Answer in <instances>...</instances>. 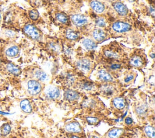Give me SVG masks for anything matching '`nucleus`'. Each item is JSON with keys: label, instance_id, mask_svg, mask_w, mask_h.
<instances>
[{"label": "nucleus", "instance_id": "1", "mask_svg": "<svg viewBox=\"0 0 155 138\" xmlns=\"http://www.w3.org/2000/svg\"><path fill=\"white\" fill-rule=\"evenodd\" d=\"M24 32L27 36L35 41H39L42 39L41 32L33 24H28L26 25L24 27Z\"/></svg>", "mask_w": 155, "mask_h": 138}, {"label": "nucleus", "instance_id": "2", "mask_svg": "<svg viewBox=\"0 0 155 138\" xmlns=\"http://www.w3.org/2000/svg\"><path fill=\"white\" fill-rule=\"evenodd\" d=\"M27 88L30 95L35 96L40 93L42 90V87L38 81L36 80H30L27 83Z\"/></svg>", "mask_w": 155, "mask_h": 138}, {"label": "nucleus", "instance_id": "3", "mask_svg": "<svg viewBox=\"0 0 155 138\" xmlns=\"http://www.w3.org/2000/svg\"><path fill=\"white\" fill-rule=\"evenodd\" d=\"M70 20L74 25L79 27L86 26L88 22L87 17L81 14L73 15L70 17Z\"/></svg>", "mask_w": 155, "mask_h": 138}, {"label": "nucleus", "instance_id": "4", "mask_svg": "<svg viewBox=\"0 0 155 138\" xmlns=\"http://www.w3.org/2000/svg\"><path fill=\"white\" fill-rule=\"evenodd\" d=\"M132 26L127 23L123 21H116L112 25V29L117 33H124L130 31Z\"/></svg>", "mask_w": 155, "mask_h": 138}, {"label": "nucleus", "instance_id": "5", "mask_svg": "<svg viewBox=\"0 0 155 138\" xmlns=\"http://www.w3.org/2000/svg\"><path fill=\"white\" fill-rule=\"evenodd\" d=\"M77 68L83 73H88L91 69V63L88 59H81L76 63Z\"/></svg>", "mask_w": 155, "mask_h": 138}, {"label": "nucleus", "instance_id": "6", "mask_svg": "<svg viewBox=\"0 0 155 138\" xmlns=\"http://www.w3.org/2000/svg\"><path fill=\"white\" fill-rule=\"evenodd\" d=\"M45 95L50 100H57L60 97V91L58 87L50 86L46 89Z\"/></svg>", "mask_w": 155, "mask_h": 138}, {"label": "nucleus", "instance_id": "7", "mask_svg": "<svg viewBox=\"0 0 155 138\" xmlns=\"http://www.w3.org/2000/svg\"><path fill=\"white\" fill-rule=\"evenodd\" d=\"M92 36L97 42H102L107 39L106 33L100 28H96L93 30Z\"/></svg>", "mask_w": 155, "mask_h": 138}, {"label": "nucleus", "instance_id": "8", "mask_svg": "<svg viewBox=\"0 0 155 138\" xmlns=\"http://www.w3.org/2000/svg\"><path fill=\"white\" fill-rule=\"evenodd\" d=\"M113 6L116 12L121 17H126L129 13L128 8L121 2H115L113 3Z\"/></svg>", "mask_w": 155, "mask_h": 138}, {"label": "nucleus", "instance_id": "9", "mask_svg": "<svg viewBox=\"0 0 155 138\" xmlns=\"http://www.w3.org/2000/svg\"><path fill=\"white\" fill-rule=\"evenodd\" d=\"M90 8L97 14H102L105 11V6L102 3L98 1H92L90 4Z\"/></svg>", "mask_w": 155, "mask_h": 138}, {"label": "nucleus", "instance_id": "10", "mask_svg": "<svg viewBox=\"0 0 155 138\" xmlns=\"http://www.w3.org/2000/svg\"><path fill=\"white\" fill-rule=\"evenodd\" d=\"M79 98V94L77 91L73 90H67L64 93V98L70 101H73L78 100Z\"/></svg>", "mask_w": 155, "mask_h": 138}, {"label": "nucleus", "instance_id": "11", "mask_svg": "<svg viewBox=\"0 0 155 138\" xmlns=\"http://www.w3.org/2000/svg\"><path fill=\"white\" fill-rule=\"evenodd\" d=\"M98 77L99 79L104 82H109L113 81L112 75L106 70H101L98 72Z\"/></svg>", "mask_w": 155, "mask_h": 138}, {"label": "nucleus", "instance_id": "12", "mask_svg": "<svg viewBox=\"0 0 155 138\" xmlns=\"http://www.w3.org/2000/svg\"><path fill=\"white\" fill-rule=\"evenodd\" d=\"M130 64L135 67H142L144 64V60L140 55H134L130 58Z\"/></svg>", "mask_w": 155, "mask_h": 138}, {"label": "nucleus", "instance_id": "13", "mask_svg": "<svg viewBox=\"0 0 155 138\" xmlns=\"http://www.w3.org/2000/svg\"><path fill=\"white\" fill-rule=\"evenodd\" d=\"M66 130L69 133H79L81 131L79 124L76 122H73L66 125Z\"/></svg>", "mask_w": 155, "mask_h": 138}, {"label": "nucleus", "instance_id": "14", "mask_svg": "<svg viewBox=\"0 0 155 138\" xmlns=\"http://www.w3.org/2000/svg\"><path fill=\"white\" fill-rule=\"evenodd\" d=\"M82 44L84 48L88 51L93 50L96 48V42L90 38L84 39L82 41Z\"/></svg>", "mask_w": 155, "mask_h": 138}, {"label": "nucleus", "instance_id": "15", "mask_svg": "<svg viewBox=\"0 0 155 138\" xmlns=\"http://www.w3.org/2000/svg\"><path fill=\"white\" fill-rule=\"evenodd\" d=\"M6 69L10 73H11L14 75H15V76H18L19 75H20V73L21 72V69L18 66H17L12 63L8 64L6 66Z\"/></svg>", "mask_w": 155, "mask_h": 138}, {"label": "nucleus", "instance_id": "16", "mask_svg": "<svg viewBox=\"0 0 155 138\" xmlns=\"http://www.w3.org/2000/svg\"><path fill=\"white\" fill-rule=\"evenodd\" d=\"M113 104L114 107L118 110H122L126 106L124 100L120 97L115 98L113 101Z\"/></svg>", "mask_w": 155, "mask_h": 138}, {"label": "nucleus", "instance_id": "17", "mask_svg": "<svg viewBox=\"0 0 155 138\" xmlns=\"http://www.w3.org/2000/svg\"><path fill=\"white\" fill-rule=\"evenodd\" d=\"M20 107L21 110L25 113H31L32 108L30 104V103L27 100H24L20 103Z\"/></svg>", "mask_w": 155, "mask_h": 138}, {"label": "nucleus", "instance_id": "18", "mask_svg": "<svg viewBox=\"0 0 155 138\" xmlns=\"http://www.w3.org/2000/svg\"><path fill=\"white\" fill-rule=\"evenodd\" d=\"M19 54V48L17 45H14L9 48L6 51V54L9 57H15Z\"/></svg>", "mask_w": 155, "mask_h": 138}, {"label": "nucleus", "instance_id": "19", "mask_svg": "<svg viewBox=\"0 0 155 138\" xmlns=\"http://www.w3.org/2000/svg\"><path fill=\"white\" fill-rule=\"evenodd\" d=\"M66 36L69 40L75 41L78 38L79 35L76 31L71 29H68L66 32Z\"/></svg>", "mask_w": 155, "mask_h": 138}, {"label": "nucleus", "instance_id": "20", "mask_svg": "<svg viewBox=\"0 0 155 138\" xmlns=\"http://www.w3.org/2000/svg\"><path fill=\"white\" fill-rule=\"evenodd\" d=\"M101 91L104 95H106L107 96H110L113 95V92L115 91V88L113 86L109 84H106L103 85L101 87Z\"/></svg>", "mask_w": 155, "mask_h": 138}, {"label": "nucleus", "instance_id": "21", "mask_svg": "<svg viewBox=\"0 0 155 138\" xmlns=\"http://www.w3.org/2000/svg\"><path fill=\"white\" fill-rule=\"evenodd\" d=\"M55 18L58 21L63 24H67L69 22L68 17L63 13H57L55 15Z\"/></svg>", "mask_w": 155, "mask_h": 138}, {"label": "nucleus", "instance_id": "22", "mask_svg": "<svg viewBox=\"0 0 155 138\" xmlns=\"http://www.w3.org/2000/svg\"><path fill=\"white\" fill-rule=\"evenodd\" d=\"M105 56L108 58H110V59H118L119 58V54L113 51V50H111V49H107L106 51H104V52Z\"/></svg>", "mask_w": 155, "mask_h": 138}, {"label": "nucleus", "instance_id": "23", "mask_svg": "<svg viewBox=\"0 0 155 138\" xmlns=\"http://www.w3.org/2000/svg\"><path fill=\"white\" fill-rule=\"evenodd\" d=\"M123 131V130L121 128H113L109 132L108 136L110 138H118Z\"/></svg>", "mask_w": 155, "mask_h": 138}, {"label": "nucleus", "instance_id": "24", "mask_svg": "<svg viewBox=\"0 0 155 138\" xmlns=\"http://www.w3.org/2000/svg\"><path fill=\"white\" fill-rule=\"evenodd\" d=\"M11 131V125L5 123L2 125L0 127V134L3 136H6L9 134Z\"/></svg>", "mask_w": 155, "mask_h": 138}, {"label": "nucleus", "instance_id": "25", "mask_svg": "<svg viewBox=\"0 0 155 138\" xmlns=\"http://www.w3.org/2000/svg\"><path fill=\"white\" fill-rule=\"evenodd\" d=\"M35 76L37 79L41 81H46L48 78L47 74L41 70H37L35 73Z\"/></svg>", "mask_w": 155, "mask_h": 138}, {"label": "nucleus", "instance_id": "26", "mask_svg": "<svg viewBox=\"0 0 155 138\" xmlns=\"http://www.w3.org/2000/svg\"><path fill=\"white\" fill-rule=\"evenodd\" d=\"M64 81L65 82L69 85H72L75 81V76L70 73H67L65 76H64Z\"/></svg>", "mask_w": 155, "mask_h": 138}, {"label": "nucleus", "instance_id": "27", "mask_svg": "<svg viewBox=\"0 0 155 138\" xmlns=\"http://www.w3.org/2000/svg\"><path fill=\"white\" fill-rule=\"evenodd\" d=\"M144 131L146 134L150 138H154L155 137V131L154 127L151 126H147L144 128Z\"/></svg>", "mask_w": 155, "mask_h": 138}, {"label": "nucleus", "instance_id": "28", "mask_svg": "<svg viewBox=\"0 0 155 138\" xmlns=\"http://www.w3.org/2000/svg\"><path fill=\"white\" fill-rule=\"evenodd\" d=\"M95 24L99 28L104 27L106 26V21L104 18L98 17L95 20Z\"/></svg>", "mask_w": 155, "mask_h": 138}, {"label": "nucleus", "instance_id": "29", "mask_svg": "<svg viewBox=\"0 0 155 138\" xmlns=\"http://www.w3.org/2000/svg\"><path fill=\"white\" fill-rule=\"evenodd\" d=\"M48 48L55 52H59L61 49L60 45L55 42H50L48 44Z\"/></svg>", "mask_w": 155, "mask_h": 138}, {"label": "nucleus", "instance_id": "30", "mask_svg": "<svg viewBox=\"0 0 155 138\" xmlns=\"http://www.w3.org/2000/svg\"><path fill=\"white\" fill-rule=\"evenodd\" d=\"M29 17L31 20H32L33 21H36L39 18V14L38 11L33 9L29 12Z\"/></svg>", "mask_w": 155, "mask_h": 138}, {"label": "nucleus", "instance_id": "31", "mask_svg": "<svg viewBox=\"0 0 155 138\" xmlns=\"http://www.w3.org/2000/svg\"><path fill=\"white\" fill-rule=\"evenodd\" d=\"M81 87L82 89H84L85 90H91L93 88V85L92 83L90 82H84L81 84Z\"/></svg>", "mask_w": 155, "mask_h": 138}, {"label": "nucleus", "instance_id": "32", "mask_svg": "<svg viewBox=\"0 0 155 138\" xmlns=\"http://www.w3.org/2000/svg\"><path fill=\"white\" fill-rule=\"evenodd\" d=\"M87 121L90 124H96L99 122V119L97 118L94 117H87Z\"/></svg>", "mask_w": 155, "mask_h": 138}, {"label": "nucleus", "instance_id": "33", "mask_svg": "<svg viewBox=\"0 0 155 138\" xmlns=\"http://www.w3.org/2000/svg\"><path fill=\"white\" fill-rule=\"evenodd\" d=\"M134 75H132V74H130V75H128L124 79V82L126 83H129L130 82H131L133 79H134Z\"/></svg>", "mask_w": 155, "mask_h": 138}, {"label": "nucleus", "instance_id": "34", "mask_svg": "<svg viewBox=\"0 0 155 138\" xmlns=\"http://www.w3.org/2000/svg\"><path fill=\"white\" fill-rule=\"evenodd\" d=\"M121 65L119 64H113L110 66V69L112 70H117L121 69Z\"/></svg>", "mask_w": 155, "mask_h": 138}, {"label": "nucleus", "instance_id": "35", "mask_svg": "<svg viewBox=\"0 0 155 138\" xmlns=\"http://www.w3.org/2000/svg\"><path fill=\"white\" fill-rule=\"evenodd\" d=\"M137 110H138V113L139 114L142 115V114H144L145 113V112L146 110V109H145V106H141L137 109Z\"/></svg>", "mask_w": 155, "mask_h": 138}, {"label": "nucleus", "instance_id": "36", "mask_svg": "<svg viewBox=\"0 0 155 138\" xmlns=\"http://www.w3.org/2000/svg\"><path fill=\"white\" fill-rule=\"evenodd\" d=\"M149 13L153 17H154V8L153 6H150V7L149 8Z\"/></svg>", "mask_w": 155, "mask_h": 138}, {"label": "nucleus", "instance_id": "37", "mask_svg": "<svg viewBox=\"0 0 155 138\" xmlns=\"http://www.w3.org/2000/svg\"><path fill=\"white\" fill-rule=\"evenodd\" d=\"M6 35L8 36H14L15 35V33L12 32V31H10V30H8L6 32Z\"/></svg>", "mask_w": 155, "mask_h": 138}, {"label": "nucleus", "instance_id": "38", "mask_svg": "<svg viewBox=\"0 0 155 138\" xmlns=\"http://www.w3.org/2000/svg\"><path fill=\"white\" fill-rule=\"evenodd\" d=\"M125 122H126V123L127 124L130 125V124H132L133 121H132V118H127L125 119Z\"/></svg>", "mask_w": 155, "mask_h": 138}, {"label": "nucleus", "instance_id": "39", "mask_svg": "<svg viewBox=\"0 0 155 138\" xmlns=\"http://www.w3.org/2000/svg\"><path fill=\"white\" fill-rule=\"evenodd\" d=\"M71 138H79V137H78V136H72L71 137Z\"/></svg>", "mask_w": 155, "mask_h": 138}, {"label": "nucleus", "instance_id": "40", "mask_svg": "<svg viewBox=\"0 0 155 138\" xmlns=\"http://www.w3.org/2000/svg\"><path fill=\"white\" fill-rule=\"evenodd\" d=\"M129 1L130 2H131V3H133V2H135L136 0H129Z\"/></svg>", "mask_w": 155, "mask_h": 138}, {"label": "nucleus", "instance_id": "41", "mask_svg": "<svg viewBox=\"0 0 155 138\" xmlns=\"http://www.w3.org/2000/svg\"><path fill=\"white\" fill-rule=\"evenodd\" d=\"M1 19H2V16H1V14H0V21H1Z\"/></svg>", "mask_w": 155, "mask_h": 138}, {"label": "nucleus", "instance_id": "42", "mask_svg": "<svg viewBox=\"0 0 155 138\" xmlns=\"http://www.w3.org/2000/svg\"><path fill=\"white\" fill-rule=\"evenodd\" d=\"M24 1H27V0H24Z\"/></svg>", "mask_w": 155, "mask_h": 138}]
</instances>
